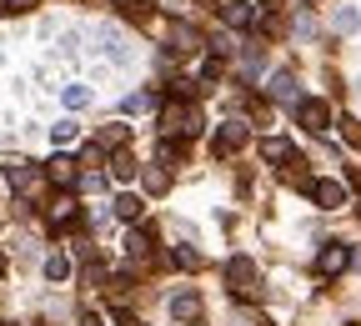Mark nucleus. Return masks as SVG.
<instances>
[{"instance_id":"2eb2a0df","label":"nucleus","mask_w":361,"mask_h":326,"mask_svg":"<svg viewBox=\"0 0 361 326\" xmlns=\"http://www.w3.org/2000/svg\"><path fill=\"white\" fill-rule=\"evenodd\" d=\"M45 276H51V282H66V276H71V261H66V256H51V261H45Z\"/></svg>"},{"instance_id":"6e6552de","label":"nucleus","mask_w":361,"mask_h":326,"mask_svg":"<svg viewBox=\"0 0 361 326\" xmlns=\"http://www.w3.org/2000/svg\"><path fill=\"white\" fill-rule=\"evenodd\" d=\"M171 316H176V321H196V316H201V296H196V291L171 296Z\"/></svg>"},{"instance_id":"7ed1b4c3","label":"nucleus","mask_w":361,"mask_h":326,"mask_svg":"<svg viewBox=\"0 0 361 326\" xmlns=\"http://www.w3.org/2000/svg\"><path fill=\"white\" fill-rule=\"evenodd\" d=\"M241 141H246V121H226V126L216 131V141H211V151H216V156H231V151H236Z\"/></svg>"},{"instance_id":"f8f14e48","label":"nucleus","mask_w":361,"mask_h":326,"mask_svg":"<svg viewBox=\"0 0 361 326\" xmlns=\"http://www.w3.org/2000/svg\"><path fill=\"white\" fill-rule=\"evenodd\" d=\"M121 16L126 20H146L151 16V0H121Z\"/></svg>"},{"instance_id":"1a4fd4ad","label":"nucleus","mask_w":361,"mask_h":326,"mask_svg":"<svg viewBox=\"0 0 361 326\" xmlns=\"http://www.w3.org/2000/svg\"><path fill=\"white\" fill-rule=\"evenodd\" d=\"M271 96H276V101H296V76L276 71V76H271Z\"/></svg>"},{"instance_id":"dca6fc26","label":"nucleus","mask_w":361,"mask_h":326,"mask_svg":"<svg viewBox=\"0 0 361 326\" xmlns=\"http://www.w3.org/2000/svg\"><path fill=\"white\" fill-rule=\"evenodd\" d=\"M261 156H266V161H286V156H291V146H286V141H266V146H261Z\"/></svg>"},{"instance_id":"4be33fe9","label":"nucleus","mask_w":361,"mask_h":326,"mask_svg":"<svg viewBox=\"0 0 361 326\" xmlns=\"http://www.w3.org/2000/svg\"><path fill=\"white\" fill-rule=\"evenodd\" d=\"M75 131H80V126H75V121H61V126H56V131H51V135H56V141H61V146H66V141H75Z\"/></svg>"},{"instance_id":"b1692460","label":"nucleus","mask_w":361,"mask_h":326,"mask_svg":"<svg viewBox=\"0 0 361 326\" xmlns=\"http://www.w3.org/2000/svg\"><path fill=\"white\" fill-rule=\"evenodd\" d=\"M121 326H141V321H130V316H126V321H121Z\"/></svg>"},{"instance_id":"f3484780","label":"nucleus","mask_w":361,"mask_h":326,"mask_svg":"<svg viewBox=\"0 0 361 326\" xmlns=\"http://www.w3.org/2000/svg\"><path fill=\"white\" fill-rule=\"evenodd\" d=\"M176 40H180V45H176V51H196V40H201V35H196L191 25H176Z\"/></svg>"},{"instance_id":"ddd939ff","label":"nucleus","mask_w":361,"mask_h":326,"mask_svg":"<svg viewBox=\"0 0 361 326\" xmlns=\"http://www.w3.org/2000/svg\"><path fill=\"white\" fill-rule=\"evenodd\" d=\"M51 221H56V226H71V221H75V206H71V196H61V201L51 206Z\"/></svg>"},{"instance_id":"412c9836","label":"nucleus","mask_w":361,"mask_h":326,"mask_svg":"<svg viewBox=\"0 0 361 326\" xmlns=\"http://www.w3.org/2000/svg\"><path fill=\"white\" fill-rule=\"evenodd\" d=\"M356 25H361V16H356V11H341V16H336V30H341V35H351Z\"/></svg>"},{"instance_id":"5701e85b","label":"nucleus","mask_w":361,"mask_h":326,"mask_svg":"<svg viewBox=\"0 0 361 326\" xmlns=\"http://www.w3.org/2000/svg\"><path fill=\"white\" fill-rule=\"evenodd\" d=\"M146 186L151 191H166V171H146Z\"/></svg>"},{"instance_id":"f257e3e1","label":"nucleus","mask_w":361,"mask_h":326,"mask_svg":"<svg viewBox=\"0 0 361 326\" xmlns=\"http://www.w3.org/2000/svg\"><path fill=\"white\" fill-rule=\"evenodd\" d=\"M226 282H231L236 296H256V291H261V271H256L246 256H236L231 266H226Z\"/></svg>"},{"instance_id":"f03ea898","label":"nucleus","mask_w":361,"mask_h":326,"mask_svg":"<svg viewBox=\"0 0 361 326\" xmlns=\"http://www.w3.org/2000/svg\"><path fill=\"white\" fill-rule=\"evenodd\" d=\"M161 126H166V131H180V135H196V131H201V111H196V106H166Z\"/></svg>"},{"instance_id":"423d86ee","label":"nucleus","mask_w":361,"mask_h":326,"mask_svg":"<svg viewBox=\"0 0 361 326\" xmlns=\"http://www.w3.org/2000/svg\"><path fill=\"white\" fill-rule=\"evenodd\" d=\"M221 16H226V25H256V20H261V6H246V0H231V6H226Z\"/></svg>"},{"instance_id":"9b49d317","label":"nucleus","mask_w":361,"mask_h":326,"mask_svg":"<svg viewBox=\"0 0 361 326\" xmlns=\"http://www.w3.org/2000/svg\"><path fill=\"white\" fill-rule=\"evenodd\" d=\"M51 181L71 186V181H75V161H71V156H56V161H51Z\"/></svg>"},{"instance_id":"393cba45","label":"nucleus","mask_w":361,"mask_h":326,"mask_svg":"<svg viewBox=\"0 0 361 326\" xmlns=\"http://www.w3.org/2000/svg\"><path fill=\"white\" fill-rule=\"evenodd\" d=\"M0 16H6V0H0Z\"/></svg>"},{"instance_id":"20e7f679","label":"nucleus","mask_w":361,"mask_h":326,"mask_svg":"<svg viewBox=\"0 0 361 326\" xmlns=\"http://www.w3.org/2000/svg\"><path fill=\"white\" fill-rule=\"evenodd\" d=\"M311 196H316V206H322V211H341V206H346V186H341V181H316Z\"/></svg>"},{"instance_id":"a878e982","label":"nucleus","mask_w":361,"mask_h":326,"mask_svg":"<svg viewBox=\"0 0 361 326\" xmlns=\"http://www.w3.org/2000/svg\"><path fill=\"white\" fill-rule=\"evenodd\" d=\"M0 266H6V261H0Z\"/></svg>"},{"instance_id":"39448f33","label":"nucleus","mask_w":361,"mask_h":326,"mask_svg":"<svg viewBox=\"0 0 361 326\" xmlns=\"http://www.w3.org/2000/svg\"><path fill=\"white\" fill-rule=\"evenodd\" d=\"M346 261H351V251L346 246H322V256H316V266H322V276H336V271H346Z\"/></svg>"},{"instance_id":"6ab92c4d","label":"nucleus","mask_w":361,"mask_h":326,"mask_svg":"<svg viewBox=\"0 0 361 326\" xmlns=\"http://www.w3.org/2000/svg\"><path fill=\"white\" fill-rule=\"evenodd\" d=\"M85 101H90V96H85V85H66V106H71V111H80Z\"/></svg>"},{"instance_id":"aec40b11","label":"nucleus","mask_w":361,"mask_h":326,"mask_svg":"<svg viewBox=\"0 0 361 326\" xmlns=\"http://www.w3.org/2000/svg\"><path fill=\"white\" fill-rule=\"evenodd\" d=\"M171 261H176V266H186V271H196V266H201V256H196V251H186V246L171 251Z\"/></svg>"},{"instance_id":"0eeeda50","label":"nucleus","mask_w":361,"mask_h":326,"mask_svg":"<svg viewBox=\"0 0 361 326\" xmlns=\"http://www.w3.org/2000/svg\"><path fill=\"white\" fill-rule=\"evenodd\" d=\"M301 126H306V131H326V126H331V111H326L322 101H301Z\"/></svg>"},{"instance_id":"9d476101","label":"nucleus","mask_w":361,"mask_h":326,"mask_svg":"<svg viewBox=\"0 0 361 326\" xmlns=\"http://www.w3.org/2000/svg\"><path fill=\"white\" fill-rule=\"evenodd\" d=\"M141 211H146L141 196H121V201H116V216H121V221H141Z\"/></svg>"},{"instance_id":"4468645a","label":"nucleus","mask_w":361,"mask_h":326,"mask_svg":"<svg viewBox=\"0 0 361 326\" xmlns=\"http://www.w3.org/2000/svg\"><path fill=\"white\" fill-rule=\"evenodd\" d=\"M111 176H116V181H130V176H135V156H126V151H121V156H116V166H111Z\"/></svg>"},{"instance_id":"a211bd4d","label":"nucleus","mask_w":361,"mask_h":326,"mask_svg":"<svg viewBox=\"0 0 361 326\" xmlns=\"http://www.w3.org/2000/svg\"><path fill=\"white\" fill-rule=\"evenodd\" d=\"M146 246H151V236H146V231H130V241H126V251H130V256H146Z\"/></svg>"}]
</instances>
